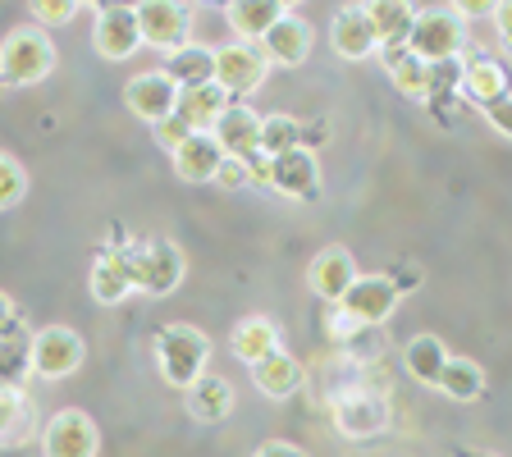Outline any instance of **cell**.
Instances as JSON below:
<instances>
[{"label": "cell", "mask_w": 512, "mask_h": 457, "mask_svg": "<svg viewBox=\"0 0 512 457\" xmlns=\"http://www.w3.org/2000/svg\"><path fill=\"white\" fill-rule=\"evenodd\" d=\"M128 261H133V288H142L147 298H170L183 284V252L174 243L133 247Z\"/></svg>", "instance_id": "cell-5"}, {"label": "cell", "mask_w": 512, "mask_h": 457, "mask_svg": "<svg viewBox=\"0 0 512 457\" xmlns=\"http://www.w3.org/2000/svg\"><path fill=\"white\" fill-rule=\"evenodd\" d=\"M334 426L343 439H375L389 430V398L375 389H343L334 398Z\"/></svg>", "instance_id": "cell-6"}, {"label": "cell", "mask_w": 512, "mask_h": 457, "mask_svg": "<svg viewBox=\"0 0 512 457\" xmlns=\"http://www.w3.org/2000/svg\"><path fill=\"white\" fill-rule=\"evenodd\" d=\"M156 357H160V375L170 384H179V389H188V384H197L206 375L211 343H206L202 330H192V325H170L156 339Z\"/></svg>", "instance_id": "cell-1"}, {"label": "cell", "mask_w": 512, "mask_h": 457, "mask_svg": "<svg viewBox=\"0 0 512 457\" xmlns=\"http://www.w3.org/2000/svg\"><path fill=\"white\" fill-rule=\"evenodd\" d=\"M124 101L138 119L160 124V119H170L174 106H179V87L170 83V74H142L124 87Z\"/></svg>", "instance_id": "cell-12"}, {"label": "cell", "mask_w": 512, "mask_h": 457, "mask_svg": "<svg viewBox=\"0 0 512 457\" xmlns=\"http://www.w3.org/2000/svg\"><path fill=\"white\" fill-rule=\"evenodd\" d=\"M284 14L288 5H279V0H238V5H229V23H234L238 37H266Z\"/></svg>", "instance_id": "cell-26"}, {"label": "cell", "mask_w": 512, "mask_h": 457, "mask_svg": "<svg viewBox=\"0 0 512 457\" xmlns=\"http://www.w3.org/2000/svg\"><path fill=\"white\" fill-rule=\"evenodd\" d=\"M128 293H133V261H128V252H106L92 266V298L115 307Z\"/></svg>", "instance_id": "cell-21"}, {"label": "cell", "mask_w": 512, "mask_h": 457, "mask_svg": "<svg viewBox=\"0 0 512 457\" xmlns=\"http://www.w3.org/2000/svg\"><path fill=\"white\" fill-rule=\"evenodd\" d=\"M55 69V46L42 28H14L0 46V78L14 87H32L42 83Z\"/></svg>", "instance_id": "cell-2"}, {"label": "cell", "mask_w": 512, "mask_h": 457, "mask_svg": "<svg viewBox=\"0 0 512 457\" xmlns=\"http://www.w3.org/2000/svg\"><path fill=\"white\" fill-rule=\"evenodd\" d=\"M211 138H215V147H220V156L252 160L256 151H261V115L247 106H229L220 119H215Z\"/></svg>", "instance_id": "cell-11"}, {"label": "cell", "mask_w": 512, "mask_h": 457, "mask_svg": "<svg viewBox=\"0 0 512 457\" xmlns=\"http://www.w3.org/2000/svg\"><path fill=\"white\" fill-rule=\"evenodd\" d=\"M243 170H247V179H252V183H266V188H270V156H261V151H256L252 160H243Z\"/></svg>", "instance_id": "cell-40"}, {"label": "cell", "mask_w": 512, "mask_h": 457, "mask_svg": "<svg viewBox=\"0 0 512 457\" xmlns=\"http://www.w3.org/2000/svg\"><path fill=\"white\" fill-rule=\"evenodd\" d=\"M133 19H138V37L156 51H183L188 46V5H174V0H147V5H133Z\"/></svg>", "instance_id": "cell-8"}, {"label": "cell", "mask_w": 512, "mask_h": 457, "mask_svg": "<svg viewBox=\"0 0 512 457\" xmlns=\"http://www.w3.org/2000/svg\"><path fill=\"white\" fill-rule=\"evenodd\" d=\"M485 115H490L494 133H503V138H508V133H512V110H508V96H499V101H490V106H485Z\"/></svg>", "instance_id": "cell-37"}, {"label": "cell", "mask_w": 512, "mask_h": 457, "mask_svg": "<svg viewBox=\"0 0 512 457\" xmlns=\"http://www.w3.org/2000/svg\"><path fill=\"white\" fill-rule=\"evenodd\" d=\"M439 389H444L453 403H476L485 394V371H480L471 357H448L444 371H439Z\"/></svg>", "instance_id": "cell-27"}, {"label": "cell", "mask_w": 512, "mask_h": 457, "mask_svg": "<svg viewBox=\"0 0 512 457\" xmlns=\"http://www.w3.org/2000/svg\"><path fill=\"white\" fill-rule=\"evenodd\" d=\"M330 42H334V51H339L343 60H366V55L380 46V42H375V28H371V19H366L362 5H348V10L334 14Z\"/></svg>", "instance_id": "cell-17"}, {"label": "cell", "mask_w": 512, "mask_h": 457, "mask_svg": "<svg viewBox=\"0 0 512 457\" xmlns=\"http://www.w3.org/2000/svg\"><path fill=\"white\" fill-rule=\"evenodd\" d=\"M320 183V165L316 151L293 147L284 156H270V188H279L284 197H311Z\"/></svg>", "instance_id": "cell-15"}, {"label": "cell", "mask_w": 512, "mask_h": 457, "mask_svg": "<svg viewBox=\"0 0 512 457\" xmlns=\"http://www.w3.org/2000/svg\"><path fill=\"white\" fill-rule=\"evenodd\" d=\"M156 138H160V142H165V147L174 151V147H179L183 138H192V128L183 124L179 115H170V119H160V124H156Z\"/></svg>", "instance_id": "cell-35"}, {"label": "cell", "mask_w": 512, "mask_h": 457, "mask_svg": "<svg viewBox=\"0 0 512 457\" xmlns=\"http://www.w3.org/2000/svg\"><path fill=\"white\" fill-rule=\"evenodd\" d=\"M28 343L32 339H23L19 325H10V330L0 334V389H23V380H28V371H32Z\"/></svg>", "instance_id": "cell-30"}, {"label": "cell", "mask_w": 512, "mask_h": 457, "mask_svg": "<svg viewBox=\"0 0 512 457\" xmlns=\"http://www.w3.org/2000/svg\"><path fill=\"white\" fill-rule=\"evenodd\" d=\"M215 179H220L224 188H243V183H247L243 160H229V156H224V160H220V170H215Z\"/></svg>", "instance_id": "cell-38"}, {"label": "cell", "mask_w": 512, "mask_h": 457, "mask_svg": "<svg viewBox=\"0 0 512 457\" xmlns=\"http://www.w3.org/2000/svg\"><path fill=\"white\" fill-rule=\"evenodd\" d=\"M78 5L74 0H64V5H51V0H37L32 5V19H46V23H64V19H74Z\"/></svg>", "instance_id": "cell-36"}, {"label": "cell", "mask_w": 512, "mask_h": 457, "mask_svg": "<svg viewBox=\"0 0 512 457\" xmlns=\"http://www.w3.org/2000/svg\"><path fill=\"white\" fill-rule=\"evenodd\" d=\"M229 343H234V357H243L247 366H256L261 357H270V352L279 348V330H275V320H266V316H247L234 325Z\"/></svg>", "instance_id": "cell-24"}, {"label": "cell", "mask_w": 512, "mask_h": 457, "mask_svg": "<svg viewBox=\"0 0 512 457\" xmlns=\"http://www.w3.org/2000/svg\"><path fill=\"white\" fill-rule=\"evenodd\" d=\"M444 362H448V348L435 339V334H416V339L403 348L407 375H412V380H421V384H439V371H444Z\"/></svg>", "instance_id": "cell-25"}, {"label": "cell", "mask_w": 512, "mask_h": 457, "mask_svg": "<svg viewBox=\"0 0 512 457\" xmlns=\"http://www.w3.org/2000/svg\"><path fill=\"white\" fill-rule=\"evenodd\" d=\"M311 293L325 302H339L343 293L352 288V279H357V261H352L348 247H325V252L311 261Z\"/></svg>", "instance_id": "cell-16"}, {"label": "cell", "mask_w": 512, "mask_h": 457, "mask_svg": "<svg viewBox=\"0 0 512 457\" xmlns=\"http://www.w3.org/2000/svg\"><path fill=\"white\" fill-rule=\"evenodd\" d=\"M266 55L256 51L252 42H234V46H220L215 51V69H211V83L220 87L224 96H243V92H256L261 78H266Z\"/></svg>", "instance_id": "cell-9"}, {"label": "cell", "mask_w": 512, "mask_h": 457, "mask_svg": "<svg viewBox=\"0 0 512 457\" xmlns=\"http://www.w3.org/2000/svg\"><path fill=\"white\" fill-rule=\"evenodd\" d=\"M302 128L298 119H288V115H266L261 119V156H284V151L302 147Z\"/></svg>", "instance_id": "cell-32"}, {"label": "cell", "mask_w": 512, "mask_h": 457, "mask_svg": "<svg viewBox=\"0 0 512 457\" xmlns=\"http://www.w3.org/2000/svg\"><path fill=\"white\" fill-rule=\"evenodd\" d=\"M211 69H215L211 46H183V51H174V60H170V83L179 87V92H188V87L211 83Z\"/></svg>", "instance_id": "cell-29"}, {"label": "cell", "mask_w": 512, "mask_h": 457, "mask_svg": "<svg viewBox=\"0 0 512 457\" xmlns=\"http://www.w3.org/2000/svg\"><path fill=\"white\" fill-rule=\"evenodd\" d=\"M252 380L266 398H288L302 384V366H298V357H288V352L275 348L270 357H261V362L252 366Z\"/></svg>", "instance_id": "cell-23"}, {"label": "cell", "mask_w": 512, "mask_h": 457, "mask_svg": "<svg viewBox=\"0 0 512 457\" xmlns=\"http://www.w3.org/2000/svg\"><path fill=\"white\" fill-rule=\"evenodd\" d=\"M398 307V284L389 275H357L352 288L339 298V320L352 330H366V325H384Z\"/></svg>", "instance_id": "cell-4"}, {"label": "cell", "mask_w": 512, "mask_h": 457, "mask_svg": "<svg viewBox=\"0 0 512 457\" xmlns=\"http://www.w3.org/2000/svg\"><path fill=\"white\" fill-rule=\"evenodd\" d=\"M252 457H307L298 444H284V439H270V444H261Z\"/></svg>", "instance_id": "cell-39"}, {"label": "cell", "mask_w": 512, "mask_h": 457, "mask_svg": "<svg viewBox=\"0 0 512 457\" xmlns=\"http://www.w3.org/2000/svg\"><path fill=\"white\" fill-rule=\"evenodd\" d=\"M220 147H215L211 133H192V138H183L179 147H174V170H179V179L188 183H206L215 179V170H220Z\"/></svg>", "instance_id": "cell-20"}, {"label": "cell", "mask_w": 512, "mask_h": 457, "mask_svg": "<svg viewBox=\"0 0 512 457\" xmlns=\"http://www.w3.org/2000/svg\"><path fill=\"white\" fill-rule=\"evenodd\" d=\"M384 64H389V78H394L407 96H416V101L435 92V69L421 64L412 51H384Z\"/></svg>", "instance_id": "cell-28"}, {"label": "cell", "mask_w": 512, "mask_h": 457, "mask_svg": "<svg viewBox=\"0 0 512 457\" xmlns=\"http://www.w3.org/2000/svg\"><path fill=\"white\" fill-rule=\"evenodd\" d=\"M28 362L42 380H69L83 366V339L69 325H46L37 339L28 343Z\"/></svg>", "instance_id": "cell-7"}, {"label": "cell", "mask_w": 512, "mask_h": 457, "mask_svg": "<svg viewBox=\"0 0 512 457\" xmlns=\"http://www.w3.org/2000/svg\"><path fill=\"white\" fill-rule=\"evenodd\" d=\"M96 448H101L96 421L78 407L55 412L42 430V457H96Z\"/></svg>", "instance_id": "cell-10"}, {"label": "cell", "mask_w": 512, "mask_h": 457, "mask_svg": "<svg viewBox=\"0 0 512 457\" xmlns=\"http://www.w3.org/2000/svg\"><path fill=\"white\" fill-rule=\"evenodd\" d=\"M229 407H234V384L224 380V375H211L206 371L197 384H188V412L197 416V421H220V416H229Z\"/></svg>", "instance_id": "cell-22"}, {"label": "cell", "mask_w": 512, "mask_h": 457, "mask_svg": "<svg viewBox=\"0 0 512 457\" xmlns=\"http://www.w3.org/2000/svg\"><path fill=\"white\" fill-rule=\"evenodd\" d=\"M462 87H467V96L476 101L480 110L490 106V101H499V96H508V74H503L494 60H480L467 69V78H462Z\"/></svg>", "instance_id": "cell-31"}, {"label": "cell", "mask_w": 512, "mask_h": 457, "mask_svg": "<svg viewBox=\"0 0 512 457\" xmlns=\"http://www.w3.org/2000/svg\"><path fill=\"white\" fill-rule=\"evenodd\" d=\"M462 46V19L453 5H439V10H421L412 23V37H407V51L421 64H448Z\"/></svg>", "instance_id": "cell-3"}, {"label": "cell", "mask_w": 512, "mask_h": 457, "mask_svg": "<svg viewBox=\"0 0 512 457\" xmlns=\"http://www.w3.org/2000/svg\"><path fill=\"white\" fill-rule=\"evenodd\" d=\"M256 51L266 55V64H284V69H293V64H302L311 55V23L298 19V14H284V19L261 37Z\"/></svg>", "instance_id": "cell-13"}, {"label": "cell", "mask_w": 512, "mask_h": 457, "mask_svg": "<svg viewBox=\"0 0 512 457\" xmlns=\"http://www.w3.org/2000/svg\"><path fill=\"white\" fill-rule=\"evenodd\" d=\"M366 19L375 28V42L384 51H407V37H412V23H416V10L403 5V0H380V5H362Z\"/></svg>", "instance_id": "cell-18"}, {"label": "cell", "mask_w": 512, "mask_h": 457, "mask_svg": "<svg viewBox=\"0 0 512 457\" xmlns=\"http://www.w3.org/2000/svg\"><path fill=\"white\" fill-rule=\"evenodd\" d=\"M23 426H28V398H23V389H0V444H19Z\"/></svg>", "instance_id": "cell-33"}, {"label": "cell", "mask_w": 512, "mask_h": 457, "mask_svg": "<svg viewBox=\"0 0 512 457\" xmlns=\"http://www.w3.org/2000/svg\"><path fill=\"white\" fill-rule=\"evenodd\" d=\"M10 325H14V302L5 298V293H0V334L10 330Z\"/></svg>", "instance_id": "cell-41"}, {"label": "cell", "mask_w": 512, "mask_h": 457, "mask_svg": "<svg viewBox=\"0 0 512 457\" xmlns=\"http://www.w3.org/2000/svg\"><path fill=\"white\" fill-rule=\"evenodd\" d=\"M23 192H28V174H23V165L14 156H0V211L19 206Z\"/></svg>", "instance_id": "cell-34"}, {"label": "cell", "mask_w": 512, "mask_h": 457, "mask_svg": "<svg viewBox=\"0 0 512 457\" xmlns=\"http://www.w3.org/2000/svg\"><path fill=\"white\" fill-rule=\"evenodd\" d=\"M96 51L106 60H128V55L142 46L138 37V19H133V5H110V10L96 14Z\"/></svg>", "instance_id": "cell-14"}, {"label": "cell", "mask_w": 512, "mask_h": 457, "mask_svg": "<svg viewBox=\"0 0 512 457\" xmlns=\"http://www.w3.org/2000/svg\"><path fill=\"white\" fill-rule=\"evenodd\" d=\"M229 106H234V101H229L220 87L202 83V87H188V92H179V106H174V115H179L183 124L192 128V133H211L215 119H220Z\"/></svg>", "instance_id": "cell-19"}]
</instances>
